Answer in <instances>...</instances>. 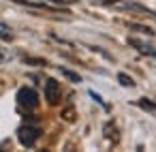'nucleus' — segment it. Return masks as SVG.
Segmentation results:
<instances>
[{
  "label": "nucleus",
  "instance_id": "nucleus-1",
  "mask_svg": "<svg viewBox=\"0 0 156 152\" xmlns=\"http://www.w3.org/2000/svg\"><path fill=\"white\" fill-rule=\"evenodd\" d=\"M41 137V128L39 126H32V124H22L17 128V139L24 148H32L37 143V139Z\"/></svg>",
  "mask_w": 156,
  "mask_h": 152
},
{
  "label": "nucleus",
  "instance_id": "nucleus-2",
  "mask_svg": "<svg viewBox=\"0 0 156 152\" xmlns=\"http://www.w3.org/2000/svg\"><path fill=\"white\" fill-rule=\"evenodd\" d=\"M17 105L24 107V109H37L39 107V94H37V90L28 88V86L20 88L17 90Z\"/></svg>",
  "mask_w": 156,
  "mask_h": 152
},
{
  "label": "nucleus",
  "instance_id": "nucleus-3",
  "mask_svg": "<svg viewBox=\"0 0 156 152\" xmlns=\"http://www.w3.org/2000/svg\"><path fill=\"white\" fill-rule=\"evenodd\" d=\"M60 96H62L60 84H58L56 79H47V81H45V99H47V103H49V105H56V103L60 101Z\"/></svg>",
  "mask_w": 156,
  "mask_h": 152
},
{
  "label": "nucleus",
  "instance_id": "nucleus-4",
  "mask_svg": "<svg viewBox=\"0 0 156 152\" xmlns=\"http://www.w3.org/2000/svg\"><path fill=\"white\" fill-rule=\"evenodd\" d=\"M128 43L137 49V52H141V54H145V56H152V58H156V49L152 47V45H147V43H141L139 39H128Z\"/></svg>",
  "mask_w": 156,
  "mask_h": 152
},
{
  "label": "nucleus",
  "instance_id": "nucleus-5",
  "mask_svg": "<svg viewBox=\"0 0 156 152\" xmlns=\"http://www.w3.org/2000/svg\"><path fill=\"white\" fill-rule=\"evenodd\" d=\"M137 105H139L141 109H145V111H150V114L156 116V103H152V101H147V99H141V101H137Z\"/></svg>",
  "mask_w": 156,
  "mask_h": 152
},
{
  "label": "nucleus",
  "instance_id": "nucleus-6",
  "mask_svg": "<svg viewBox=\"0 0 156 152\" xmlns=\"http://www.w3.org/2000/svg\"><path fill=\"white\" fill-rule=\"evenodd\" d=\"M128 28H133V30H137V32H141V34L154 37V30H152V28H147V26H141V24H128Z\"/></svg>",
  "mask_w": 156,
  "mask_h": 152
},
{
  "label": "nucleus",
  "instance_id": "nucleus-7",
  "mask_svg": "<svg viewBox=\"0 0 156 152\" xmlns=\"http://www.w3.org/2000/svg\"><path fill=\"white\" fill-rule=\"evenodd\" d=\"M118 81H120L122 86H126V88H133V86H135V79L128 77L126 73H118Z\"/></svg>",
  "mask_w": 156,
  "mask_h": 152
},
{
  "label": "nucleus",
  "instance_id": "nucleus-8",
  "mask_svg": "<svg viewBox=\"0 0 156 152\" xmlns=\"http://www.w3.org/2000/svg\"><path fill=\"white\" fill-rule=\"evenodd\" d=\"M60 73H62L64 77H69L71 81H75V84H79V81H81V77H79L75 71H71V69H60Z\"/></svg>",
  "mask_w": 156,
  "mask_h": 152
},
{
  "label": "nucleus",
  "instance_id": "nucleus-9",
  "mask_svg": "<svg viewBox=\"0 0 156 152\" xmlns=\"http://www.w3.org/2000/svg\"><path fill=\"white\" fill-rule=\"evenodd\" d=\"M47 2H51L54 7H64V5H69L71 0H47Z\"/></svg>",
  "mask_w": 156,
  "mask_h": 152
},
{
  "label": "nucleus",
  "instance_id": "nucleus-10",
  "mask_svg": "<svg viewBox=\"0 0 156 152\" xmlns=\"http://www.w3.org/2000/svg\"><path fill=\"white\" fill-rule=\"evenodd\" d=\"M9 58H11V56H9V54H7L5 49H0V64H2V62H7Z\"/></svg>",
  "mask_w": 156,
  "mask_h": 152
},
{
  "label": "nucleus",
  "instance_id": "nucleus-11",
  "mask_svg": "<svg viewBox=\"0 0 156 152\" xmlns=\"http://www.w3.org/2000/svg\"><path fill=\"white\" fill-rule=\"evenodd\" d=\"M90 96H92V99H94L96 103H101V105H105V103H103V99H101V96H98L96 92H92V90H90Z\"/></svg>",
  "mask_w": 156,
  "mask_h": 152
}]
</instances>
